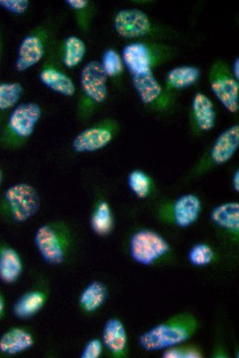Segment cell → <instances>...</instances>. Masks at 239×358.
Listing matches in <instances>:
<instances>
[{
	"instance_id": "obj_1",
	"label": "cell",
	"mask_w": 239,
	"mask_h": 358,
	"mask_svg": "<svg viewBox=\"0 0 239 358\" xmlns=\"http://www.w3.org/2000/svg\"><path fill=\"white\" fill-rule=\"evenodd\" d=\"M198 328L197 319L189 312H182L142 333L138 343L146 351L167 349L190 339Z\"/></svg>"
},
{
	"instance_id": "obj_2",
	"label": "cell",
	"mask_w": 239,
	"mask_h": 358,
	"mask_svg": "<svg viewBox=\"0 0 239 358\" xmlns=\"http://www.w3.org/2000/svg\"><path fill=\"white\" fill-rule=\"evenodd\" d=\"M36 248L48 264H62L69 251L71 237L68 228L62 223L52 222L41 225L34 238Z\"/></svg>"
},
{
	"instance_id": "obj_3",
	"label": "cell",
	"mask_w": 239,
	"mask_h": 358,
	"mask_svg": "<svg viewBox=\"0 0 239 358\" xmlns=\"http://www.w3.org/2000/svg\"><path fill=\"white\" fill-rule=\"evenodd\" d=\"M1 201L10 218L19 223L32 218L41 205L36 189L27 182L15 183L6 188Z\"/></svg>"
},
{
	"instance_id": "obj_4",
	"label": "cell",
	"mask_w": 239,
	"mask_h": 358,
	"mask_svg": "<svg viewBox=\"0 0 239 358\" xmlns=\"http://www.w3.org/2000/svg\"><path fill=\"white\" fill-rule=\"evenodd\" d=\"M168 241L149 229H139L130 236L129 253L133 260L144 266H151L170 252Z\"/></svg>"
},
{
	"instance_id": "obj_5",
	"label": "cell",
	"mask_w": 239,
	"mask_h": 358,
	"mask_svg": "<svg viewBox=\"0 0 239 358\" xmlns=\"http://www.w3.org/2000/svg\"><path fill=\"white\" fill-rule=\"evenodd\" d=\"M42 116L41 106L34 102L23 103L15 106L6 123L5 135L15 144L29 138Z\"/></svg>"
},
{
	"instance_id": "obj_6",
	"label": "cell",
	"mask_w": 239,
	"mask_h": 358,
	"mask_svg": "<svg viewBox=\"0 0 239 358\" xmlns=\"http://www.w3.org/2000/svg\"><path fill=\"white\" fill-rule=\"evenodd\" d=\"M116 130V123L114 122H101L80 132L73 139L71 147L79 154L98 151L110 143Z\"/></svg>"
},
{
	"instance_id": "obj_7",
	"label": "cell",
	"mask_w": 239,
	"mask_h": 358,
	"mask_svg": "<svg viewBox=\"0 0 239 358\" xmlns=\"http://www.w3.org/2000/svg\"><path fill=\"white\" fill-rule=\"evenodd\" d=\"M161 209L166 220L180 228H187L196 222L201 209L202 202L194 193L180 196L170 203L163 206Z\"/></svg>"
},
{
	"instance_id": "obj_8",
	"label": "cell",
	"mask_w": 239,
	"mask_h": 358,
	"mask_svg": "<svg viewBox=\"0 0 239 358\" xmlns=\"http://www.w3.org/2000/svg\"><path fill=\"white\" fill-rule=\"evenodd\" d=\"M210 85L214 94L228 112L234 114L238 111V83L227 68L223 65L214 67Z\"/></svg>"
},
{
	"instance_id": "obj_9",
	"label": "cell",
	"mask_w": 239,
	"mask_h": 358,
	"mask_svg": "<svg viewBox=\"0 0 239 358\" xmlns=\"http://www.w3.org/2000/svg\"><path fill=\"white\" fill-rule=\"evenodd\" d=\"M107 76L100 62L91 61L82 67L80 83L84 95L92 102L99 104L107 98Z\"/></svg>"
},
{
	"instance_id": "obj_10",
	"label": "cell",
	"mask_w": 239,
	"mask_h": 358,
	"mask_svg": "<svg viewBox=\"0 0 239 358\" xmlns=\"http://www.w3.org/2000/svg\"><path fill=\"white\" fill-rule=\"evenodd\" d=\"M113 25L117 33L126 39L144 36L150 30V22L146 14L136 8L120 10L114 18Z\"/></svg>"
},
{
	"instance_id": "obj_11",
	"label": "cell",
	"mask_w": 239,
	"mask_h": 358,
	"mask_svg": "<svg viewBox=\"0 0 239 358\" xmlns=\"http://www.w3.org/2000/svg\"><path fill=\"white\" fill-rule=\"evenodd\" d=\"M239 147V125L234 124L216 138L209 155V167L220 166L229 161Z\"/></svg>"
},
{
	"instance_id": "obj_12",
	"label": "cell",
	"mask_w": 239,
	"mask_h": 358,
	"mask_svg": "<svg viewBox=\"0 0 239 358\" xmlns=\"http://www.w3.org/2000/svg\"><path fill=\"white\" fill-rule=\"evenodd\" d=\"M210 220L219 229L238 240L239 233V203L229 201L214 207Z\"/></svg>"
},
{
	"instance_id": "obj_13",
	"label": "cell",
	"mask_w": 239,
	"mask_h": 358,
	"mask_svg": "<svg viewBox=\"0 0 239 358\" xmlns=\"http://www.w3.org/2000/svg\"><path fill=\"white\" fill-rule=\"evenodd\" d=\"M45 47L41 38L35 34L26 36L21 41L17 51L15 68L24 72L37 64L43 57Z\"/></svg>"
},
{
	"instance_id": "obj_14",
	"label": "cell",
	"mask_w": 239,
	"mask_h": 358,
	"mask_svg": "<svg viewBox=\"0 0 239 358\" xmlns=\"http://www.w3.org/2000/svg\"><path fill=\"white\" fill-rule=\"evenodd\" d=\"M102 344L115 357H121L127 350V335L122 322L117 318L106 321L102 330Z\"/></svg>"
},
{
	"instance_id": "obj_15",
	"label": "cell",
	"mask_w": 239,
	"mask_h": 358,
	"mask_svg": "<svg viewBox=\"0 0 239 358\" xmlns=\"http://www.w3.org/2000/svg\"><path fill=\"white\" fill-rule=\"evenodd\" d=\"M122 61L133 75L145 72L150 69L151 57L146 45L133 43L122 50Z\"/></svg>"
},
{
	"instance_id": "obj_16",
	"label": "cell",
	"mask_w": 239,
	"mask_h": 358,
	"mask_svg": "<svg viewBox=\"0 0 239 358\" xmlns=\"http://www.w3.org/2000/svg\"><path fill=\"white\" fill-rule=\"evenodd\" d=\"M192 112L198 129L202 131L211 130L216 123L214 106L210 98L201 92L194 95L192 102Z\"/></svg>"
},
{
	"instance_id": "obj_17",
	"label": "cell",
	"mask_w": 239,
	"mask_h": 358,
	"mask_svg": "<svg viewBox=\"0 0 239 358\" xmlns=\"http://www.w3.org/2000/svg\"><path fill=\"white\" fill-rule=\"evenodd\" d=\"M39 79L47 88L64 96H72L76 92V86L72 79L56 68L43 69L39 73Z\"/></svg>"
},
{
	"instance_id": "obj_18",
	"label": "cell",
	"mask_w": 239,
	"mask_h": 358,
	"mask_svg": "<svg viewBox=\"0 0 239 358\" xmlns=\"http://www.w3.org/2000/svg\"><path fill=\"white\" fill-rule=\"evenodd\" d=\"M34 339L27 331L14 328L0 338V351L6 355H16L32 346Z\"/></svg>"
},
{
	"instance_id": "obj_19",
	"label": "cell",
	"mask_w": 239,
	"mask_h": 358,
	"mask_svg": "<svg viewBox=\"0 0 239 358\" xmlns=\"http://www.w3.org/2000/svg\"><path fill=\"white\" fill-rule=\"evenodd\" d=\"M133 86L144 104L153 103L161 93V87L151 70L132 76Z\"/></svg>"
},
{
	"instance_id": "obj_20",
	"label": "cell",
	"mask_w": 239,
	"mask_h": 358,
	"mask_svg": "<svg viewBox=\"0 0 239 358\" xmlns=\"http://www.w3.org/2000/svg\"><path fill=\"white\" fill-rule=\"evenodd\" d=\"M22 271V262L18 253L10 247L0 250V279L5 283L15 282Z\"/></svg>"
},
{
	"instance_id": "obj_21",
	"label": "cell",
	"mask_w": 239,
	"mask_h": 358,
	"mask_svg": "<svg viewBox=\"0 0 239 358\" xmlns=\"http://www.w3.org/2000/svg\"><path fill=\"white\" fill-rule=\"evenodd\" d=\"M91 227L98 235L105 236L111 233L113 227V216L109 202L99 200L91 214Z\"/></svg>"
},
{
	"instance_id": "obj_22",
	"label": "cell",
	"mask_w": 239,
	"mask_h": 358,
	"mask_svg": "<svg viewBox=\"0 0 239 358\" xmlns=\"http://www.w3.org/2000/svg\"><path fill=\"white\" fill-rule=\"evenodd\" d=\"M106 286L98 281L90 283L81 293L79 302L81 308L87 313L98 309L107 297Z\"/></svg>"
},
{
	"instance_id": "obj_23",
	"label": "cell",
	"mask_w": 239,
	"mask_h": 358,
	"mask_svg": "<svg viewBox=\"0 0 239 358\" xmlns=\"http://www.w3.org/2000/svg\"><path fill=\"white\" fill-rule=\"evenodd\" d=\"M127 184L130 191L139 199L148 198L155 187L150 176L139 169H133L128 173Z\"/></svg>"
},
{
	"instance_id": "obj_24",
	"label": "cell",
	"mask_w": 239,
	"mask_h": 358,
	"mask_svg": "<svg viewBox=\"0 0 239 358\" xmlns=\"http://www.w3.org/2000/svg\"><path fill=\"white\" fill-rule=\"evenodd\" d=\"M86 51V45L80 38L74 35L67 36L64 43V65L68 68L77 66L82 61Z\"/></svg>"
},
{
	"instance_id": "obj_25",
	"label": "cell",
	"mask_w": 239,
	"mask_h": 358,
	"mask_svg": "<svg viewBox=\"0 0 239 358\" xmlns=\"http://www.w3.org/2000/svg\"><path fill=\"white\" fill-rule=\"evenodd\" d=\"M200 74L199 70L196 67H177L168 72L167 82L172 87L184 88L195 83L199 78Z\"/></svg>"
},
{
	"instance_id": "obj_26",
	"label": "cell",
	"mask_w": 239,
	"mask_h": 358,
	"mask_svg": "<svg viewBox=\"0 0 239 358\" xmlns=\"http://www.w3.org/2000/svg\"><path fill=\"white\" fill-rule=\"evenodd\" d=\"M44 295L39 291H32L22 296L15 304L14 313L19 318L32 316L43 306Z\"/></svg>"
},
{
	"instance_id": "obj_27",
	"label": "cell",
	"mask_w": 239,
	"mask_h": 358,
	"mask_svg": "<svg viewBox=\"0 0 239 358\" xmlns=\"http://www.w3.org/2000/svg\"><path fill=\"white\" fill-rule=\"evenodd\" d=\"M22 85L17 82L0 83V111L16 106L23 94Z\"/></svg>"
},
{
	"instance_id": "obj_28",
	"label": "cell",
	"mask_w": 239,
	"mask_h": 358,
	"mask_svg": "<svg viewBox=\"0 0 239 358\" xmlns=\"http://www.w3.org/2000/svg\"><path fill=\"white\" fill-rule=\"evenodd\" d=\"M215 253L212 247L205 243H198L191 247L188 253L190 262L196 266H203L210 264Z\"/></svg>"
},
{
	"instance_id": "obj_29",
	"label": "cell",
	"mask_w": 239,
	"mask_h": 358,
	"mask_svg": "<svg viewBox=\"0 0 239 358\" xmlns=\"http://www.w3.org/2000/svg\"><path fill=\"white\" fill-rule=\"evenodd\" d=\"M102 67L107 76H115L121 73L123 61L120 54L113 49L106 50L103 54Z\"/></svg>"
},
{
	"instance_id": "obj_30",
	"label": "cell",
	"mask_w": 239,
	"mask_h": 358,
	"mask_svg": "<svg viewBox=\"0 0 239 358\" xmlns=\"http://www.w3.org/2000/svg\"><path fill=\"white\" fill-rule=\"evenodd\" d=\"M162 357L164 358H202L203 353L194 345H177L166 349Z\"/></svg>"
},
{
	"instance_id": "obj_31",
	"label": "cell",
	"mask_w": 239,
	"mask_h": 358,
	"mask_svg": "<svg viewBox=\"0 0 239 358\" xmlns=\"http://www.w3.org/2000/svg\"><path fill=\"white\" fill-rule=\"evenodd\" d=\"M27 0H0V7L15 14H22L27 9Z\"/></svg>"
},
{
	"instance_id": "obj_32",
	"label": "cell",
	"mask_w": 239,
	"mask_h": 358,
	"mask_svg": "<svg viewBox=\"0 0 239 358\" xmlns=\"http://www.w3.org/2000/svg\"><path fill=\"white\" fill-rule=\"evenodd\" d=\"M102 352V342L97 338H93L87 343L80 357L82 358H98Z\"/></svg>"
},
{
	"instance_id": "obj_33",
	"label": "cell",
	"mask_w": 239,
	"mask_h": 358,
	"mask_svg": "<svg viewBox=\"0 0 239 358\" xmlns=\"http://www.w3.org/2000/svg\"><path fill=\"white\" fill-rule=\"evenodd\" d=\"M65 2L69 8L75 10L84 9L88 5L87 0H67Z\"/></svg>"
},
{
	"instance_id": "obj_34",
	"label": "cell",
	"mask_w": 239,
	"mask_h": 358,
	"mask_svg": "<svg viewBox=\"0 0 239 358\" xmlns=\"http://www.w3.org/2000/svg\"><path fill=\"white\" fill-rule=\"evenodd\" d=\"M231 187L234 191H239V170L236 169L231 177Z\"/></svg>"
},
{
	"instance_id": "obj_35",
	"label": "cell",
	"mask_w": 239,
	"mask_h": 358,
	"mask_svg": "<svg viewBox=\"0 0 239 358\" xmlns=\"http://www.w3.org/2000/svg\"><path fill=\"white\" fill-rule=\"evenodd\" d=\"M233 76L238 81L239 78V59L237 57L233 65Z\"/></svg>"
},
{
	"instance_id": "obj_36",
	"label": "cell",
	"mask_w": 239,
	"mask_h": 358,
	"mask_svg": "<svg viewBox=\"0 0 239 358\" xmlns=\"http://www.w3.org/2000/svg\"><path fill=\"white\" fill-rule=\"evenodd\" d=\"M3 180V173L2 169L0 168V187L2 185Z\"/></svg>"
},
{
	"instance_id": "obj_37",
	"label": "cell",
	"mask_w": 239,
	"mask_h": 358,
	"mask_svg": "<svg viewBox=\"0 0 239 358\" xmlns=\"http://www.w3.org/2000/svg\"><path fill=\"white\" fill-rule=\"evenodd\" d=\"M3 303L1 298L0 297V315H1V313L3 312Z\"/></svg>"
}]
</instances>
